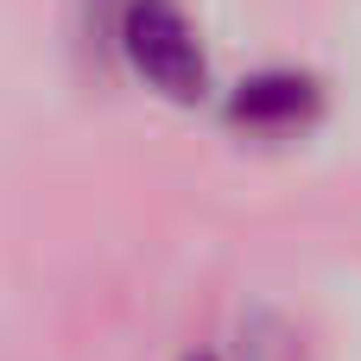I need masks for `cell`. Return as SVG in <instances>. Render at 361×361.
I'll return each mask as SVG.
<instances>
[{"mask_svg": "<svg viewBox=\"0 0 361 361\" xmlns=\"http://www.w3.org/2000/svg\"><path fill=\"white\" fill-rule=\"evenodd\" d=\"M190 361H216V355H190Z\"/></svg>", "mask_w": 361, "mask_h": 361, "instance_id": "3957f363", "label": "cell"}, {"mask_svg": "<svg viewBox=\"0 0 361 361\" xmlns=\"http://www.w3.org/2000/svg\"><path fill=\"white\" fill-rule=\"evenodd\" d=\"M121 51L171 102H197L209 89L203 44H197L190 19L178 13V0H127V13H121Z\"/></svg>", "mask_w": 361, "mask_h": 361, "instance_id": "6da1fadb", "label": "cell"}, {"mask_svg": "<svg viewBox=\"0 0 361 361\" xmlns=\"http://www.w3.org/2000/svg\"><path fill=\"white\" fill-rule=\"evenodd\" d=\"M228 114L254 133H286V127L317 114V82L298 76V70H260L228 95Z\"/></svg>", "mask_w": 361, "mask_h": 361, "instance_id": "7a4b0ae2", "label": "cell"}]
</instances>
